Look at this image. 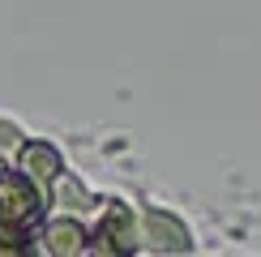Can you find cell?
I'll list each match as a JSON object with an SVG mask.
<instances>
[{"mask_svg": "<svg viewBox=\"0 0 261 257\" xmlns=\"http://www.w3.org/2000/svg\"><path fill=\"white\" fill-rule=\"evenodd\" d=\"M39 214V197L35 189H30L26 176H17V171H0V232H13L21 223H30Z\"/></svg>", "mask_w": 261, "mask_h": 257, "instance_id": "obj_1", "label": "cell"}, {"mask_svg": "<svg viewBox=\"0 0 261 257\" xmlns=\"http://www.w3.org/2000/svg\"><path fill=\"white\" fill-rule=\"evenodd\" d=\"M141 236H146V249H154V253H189L193 249V236L189 227L176 219V214H167V210H146V219H141Z\"/></svg>", "mask_w": 261, "mask_h": 257, "instance_id": "obj_2", "label": "cell"}, {"mask_svg": "<svg viewBox=\"0 0 261 257\" xmlns=\"http://www.w3.org/2000/svg\"><path fill=\"white\" fill-rule=\"evenodd\" d=\"M99 240L107 244V253H116V257H124L128 249H133V214H128V206H120V201H116V206L103 214Z\"/></svg>", "mask_w": 261, "mask_h": 257, "instance_id": "obj_3", "label": "cell"}, {"mask_svg": "<svg viewBox=\"0 0 261 257\" xmlns=\"http://www.w3.org/2000/svg\"><path fill=\"white\" fill-rule=\"evenodd\" d=\"M21 171L47 189L51 180L60 176V155H56L47 142H26V146H21Z\"/></svg>", "mask_w": 261, "mask_h": 257, "instance_id": "obj_4", "label": "cell"}, {"mask_svg": "<svg viewBox=\"0 0 261 257\" xmlns=\"http://www.w3.org/2000/svg\"><path fill=\"white\" fill-rule=\"evenodd\" d=\"M47 249L56 253V257H77L86 249V232H82V223H73V219H56L47 227Z\"/></svg>", "mask_w": 261, "mask_h": 257, "instance_id": "obj_5", "label": "cell"}, {"mask_svg": "<svg viewBox=\"0 0 261 257\" xmlns=\"http://www.w3.org/2000/svg\"><path fill=\"white\" fill-rule=\"evenodd\" d=\"M0 257H35V249L21 244V240H5V236H0Z\"/></svg>", "mask_w": 261, "mask_h": 257, "instance_id": "obj_6", "label": "cell"}, {"mask_svg": "<svg viewBox=\"0 0 261 257\" xmlns=\"http://www.w3.org/2000/svg\"><path fill=\"white\" fill-rule=\"evenodd\" d=\"M17 142H21V128L9 124V120H0V146H17Z\"/></svg>", "mask_w": 261, "mask_h": 257, "instance_id": "obj_7", "label": "cell"}, {"mask_svg": "<svg viewBox=\"0 0 261 257\" xmlns=\"http://www.w3.org/2000/svg\"><path fill=\"white\" fill-rule=\"evenodd\" d=\"M0 171H5V163H0Z\"/></svg>", "mask_w": 261, "mask_h": 257, "instance_id": "obj_8", "label": "cell"}]
</instances>
